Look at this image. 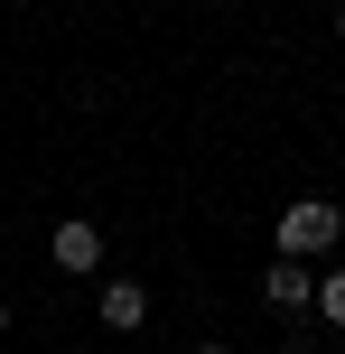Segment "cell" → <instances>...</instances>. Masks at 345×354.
I'll return each instance as SVG.
<instances>
[{
  "instance_id": "1",
  "label": "cell",
  "mask_w": 345,
  "mask_h": 354,
  "mask_svg": "<svg viewBox=\"0 0 345 354\" xmlns=\"http://www.w3.org/2000/svg\"><path fill=\"white\" fill-rule=\"evenodd\" d=\"M271 243H280V261H327V252L345 243V205L336 196H299V205H280Z\"/></svg>"
},
{
  "instance_id": "2",
  "label": "cell",
  "mask_w": 345,
  "mask_h": 354,
  "mask_svg": "<svg viewBox=\"0 0 345 354\" xmlns=\"http://www.w3.org/2000/svg\"><path fill=\"white\" fill-rule=\"evenodd\" d=\"M47 261L66 270V280H93V270H103V224H93V214H66V224L47 233Z\"/></svg>"
},
{
  "instance_id": "3",
  "label": "cell",
  "mask_w": 345,
  "mask_h": 354,
  "mask_svg": "<svg viewBox=\"0 0 345 354\" xmlns=\"http://www.w3.org/2000/svg\"><path fill=\"white\" fill-rule=\"evenodd\" d=\"M93 317H103L112 336H140L149 326V289L140 280H93Z\"/></svg>"
},
{
  "instance_id": "4",
  "label": "cell",
  "mask_w": 345,
  "mask_h": 354,
  "mask_svg": "<svg viewBox=\"0 0 345 354\" xmlns=\"http://www.w3.org/2000/svg\"><path fill=\"white\" fill-rule=\"evenodd\" d=\"M261 299H271L280 317H308V299H317V261H271V270H261Z\"/></svg>"
},
{
  "instance_id": "5",
  "label": "cell",
  "mask_w": 345,
  "mask_h": 354,
  "mask_svg": "<svg viewBox=\"0 0 345 354\" xmlns=\"http://www.w3.org/2000/svg\"><path fill=\"white\" fill-rule=\"evenodd\" d=\"M308 317L327 326V336H345V261H317V299H308Z\"/></svg>"
},
{
  "instance_id": "6",
  "label": "cell",
  "mask_w": 345,
  "mask_h": 354,
  "mask_svg": "<svg viewBox=\"0 0 345 354\" xmlns=\"http://www.w3.org/2000/svg\"><path fill=\"white\" fill-rule=\"evenodd\" d=\"M280 354H317V326H290V345H280Z\"/></svg>"
},
{
  "instance_id": "7",
  "label": "cell",
  "mask_w": 345,
  "mask_h": 354,
  "mask_svg": "<svg viewBox=\"0 0 345 354\" xmlns=\"http://www.w3.org/2000/svg\"><path fill=\"white\" fill-rule=\"evenodd\" d=\"M196 354H234V345H224V336H205V345H196Z\"/></svg>"
},
{
  "instance_id": "8",
  "label": "cell",
  "mask_w": 345,
  "mask_h": 354,
  "mask_svg": "<svg viewBox=\"0 0 345 354\" xmlns=\"http://www.w3.org/2000/svg\"><path fill=\"white\" fill-rule=\"evenodd\" d=\"M336 47H345V0H336Z\"/></svg>"
},
{
  "instance_id": "9",
  "label": "cell",
  "mask_w": 345,
  "mask_h": 354,
  "mask_svg": "<svg viewBox=\"0 0 345 354\" xmlns=\"http://www.w3.org/2000/svg\"><path fill=\"white\" fill-rule=\"evenodd\" d=\"M0 336H10V299H0Z\"/></svg>"
}]
</instances>
